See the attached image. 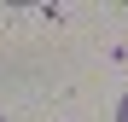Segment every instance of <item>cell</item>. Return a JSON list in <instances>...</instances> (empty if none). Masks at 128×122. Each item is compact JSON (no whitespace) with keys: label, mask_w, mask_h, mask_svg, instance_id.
<instances>
[{"label":"cell","mask_w":128,"mask_h":122,"mask_svg":"<svg viewBox=\"0 0 128 122\" xmlns=\"http://www.w3.org/2000/svg\"><path fill=\"white\" fill-rule=\"evenodd\" d=\"M0 122H6V116H0Z\"/></svg>","instance_id":"7a4b0ae2"},{"label":"cell","mask_w":128,"mask_h":122,"mask_svg":"<svg viewBox=\"0 0 128 122\" xmlns=\"http://www.w3.org/2000/svg\"><path fill=\"white\" fill-rule=\"evenodd\" d=\"M116 122H128V93H122V105H116Z\"/></svg>","instance_id":"6da1fadb"}]
</instances>
